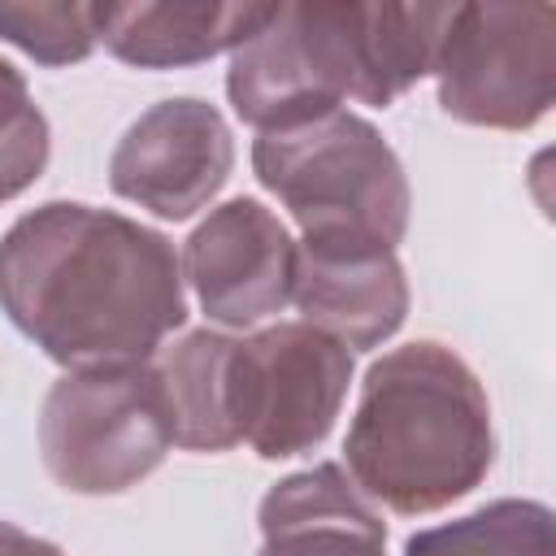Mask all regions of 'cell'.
<instances>
[{
    "mask_svg": "<svg viewBox=\"0 0 556 556\" xmlns=\"http://www.w3.org/2000/svg\"><path fill=\"white\" fill-rule=\"evenodd\" d=\"M174 452V421L152 361L65 369L39 408V456L70 495H122Z\"/></svg>",
    "mask_w": 556,
    "mask_h": 556,
    "instance_id": "obj_5",
    "label": "cell"
},
{
    "mask_svg": "<svg viewBox=\"0 0 556 556\" xmlns=\"http://www.w3.org/2000/svg\"><path fill=\"white\" fill-rule=\"evenodd\" d=\"M256 556H387V521L339 460L278 478L261 504Z\"/></svg>",
    "mask_w": 556,
    "mask_h": 556,
    "instance_id": "obj_11",
    "label": "cell"
},
{
    "mask_svg": "<svg viewBox=\"0 0 556 556\" xmlns=\"http://www.w3.org/2000/svg\"><path fill=\"white\" fill-rule=\"evenodd\" d=\"M0 313L65 369L152 361L187 326L169 235L83 200H48L0 235Z\"/></svg>",
    "mask_w": 556,
    "mask_h": 556,
    "instance_id": "obj_1",
    "label": "cell"
},
{
    "mask_svg": "<svg viewBox=\"0 0 556 556\" xmlns=\"http://www.w3.org/2000/svg\"><path fill=\"white\" fill-rule=\"evenodd\" d=\"M52 156V130L43 109L30 100L22 113L0 122V204L17 200L26 187L39 182Z\"/></svg>",
    "mask_w": 556,
    "mask_h": 556,
    "instance_id": "obj_16",
    "label": "cell"
},
{
    "mask_svg": "<svg viewBox=\"0 0 556 556\" xmlns=\"http://www.w3.org/2000/svg\"><path fill=\"white\" fill-rule=\"evenodd\" d=\"M30 104V87H26V74L0 56V122H9L13 113H22Z\"/></svg>",
    "mask_w": 556,
    "mask_h": 556,
    "instance_id": "obj_18",
    "label": "cell"
},
{
    "mask_svg": "<svg viewBox=\"0 0 556 556\" xmlns=\"http://www.w3.org/2000/svg\"><path fill=\"white\" fill-rule=\"evenodd\" d=\"M430 74L452 122L530 130L556 100V9L452 4Z\"/></svg>",
    "mask_w": 556,
    "mask_h": 556,
    "instance_id": "obj_6",
    "label": "cell"
},
{
    "mask_svg": "<svg viewBox=\"0 0 556 556\" xmlns=\"http://www.w3.org/2000/svg\"><path fill=\"white\" fill-rule=\"evenodd\" d=\"M0 39L35 65L65 70L96 52V4L78 0H0Z\"/></svg>",
    "mask_w": 556,
    "mask_h": 556,
    "instance_id": "obj_15",
    "label": "cell"
},
{
    "mask_svg": "<svg viewBox=\"0 0 556 556\" xmlns=\"http://www.w3.org/2000/svg\"><path fill=\"white\" fill-rule=\"evenodd\" d=\"M408 274L395 248L378 243H295L291 304L300 321L348 352L382 348L408 317Z\"/></svg>",
    "mask_w": 556,
    "mask_h": 556,
    "instance_id": "obj_10",
    "label": "cell"
},
{
    "mask_svg": "<svg viewBox=\"0 0 556 556\" xmlns=\"http://www.w3.org/2000/svg\"><path fill=\"white\" fill-rule=\"evenodd\" d=\"M491 465V400L465 356L413 339L365 369L343 434V469L374 508L395 517L439 513L482 486Z\"/></svg>",
    "mask_w": 556,
    "mask_h": 556,
    "instance_id": "obj_3",
    "label": "cell"
},
{
    "mask_svg": "<svg viewBox=\"0 0 556 556\" xmlns=\"http://www.w3.org/2000/svg\"><path fill=\"white\" fill-rule=\"evenodd\" d=\"M0 556H65V552L52 539L30 534V530H22V526L0 517Z\"/></svg>",
    "mask_w": 556,
    "mask_h": 556,
    "instance_id": "obj_17",
    "label": "cell"
},
{
    "mask_svg": "<svg viewBox=\"0 0 556 556\" xmlns=\"http://www.w3.org/2000/svg\"><path fill=\"white\" fill-rule=\"evenodd\" d=\"M404 556H556V517L543 500H491L465 517L413 530Z\"/></svg>",
    "mask_w": 556,
    "mask_h": 556,
    "instance_id": "obj_14",
    "label": "cell"
},
{
    "mask_svg": "<svg viewBox=\"0 0 556 556\" xmlns=\"http://www.w3.org/2000/svg\"><path fill=\"white\" fill-rule=\"evenodd\" d=\"M235 334L200 326L169 339L152 361L169 404L174 447L230 452L243 443L235 421Z\"/></svg>",
    "mask_w": 556,
    "mask_h": 556,
    "instance_id": "obj_13",
    "label": "cell"
},
{
    "mask_svg": "<svg viewBox=\"0 0 556 556\" xmlns=\"http://www.w3.org/2000/svg\"><path fill=\"white\" fill-rule=\"evenodd\" d=\"M352 387V352L304 321H274L235 343V421L261 460L326 443Z\"/></svg>",
    "mask_w": 556,
    "mask_h": 556,
    "instance_id": "obj_7",
    "label": "cell"
},
{
    "mask_svg": "<svg viewBox=\"0 0 556 556\" xmlns=\"http://www.w3.org/2000/svg\"><path fill=\"white\" fill-rule=\"evenodd\" d=\"M182 282L204 317L222 330H248L291 304L295 239L287 222L256 195H235L187 235Z\"/></svg>",
    "mask_w": 556,
    "mask_h": 556,
    "instance_id": "obj_9",
    "label": "cell"
},
{
    "mask_svg": "<svg viewBox=\"0 0 556 556\" xmlns=\"http://www.w3.org/2000/svg\"><path fill=\"white\" fill-rule=\"evenodd\" d=\"M452 4H274L265 26L230 52L226 100L256 135L348 100L391 109L430 70Z\"/></svg>",
    "mask_w": 556,
    "mask_h": 556,
    "instance_id": "obj_2",
    "label": "cell"
},
{
    "mask_svg": "<svg viewBox=\"0 0 556 556\" xmlns=\"http://www.w3.org/2000/svg\"><path fill=\"white\" fill-rule=\"evenodd\" d=\"M252 174L291 213L300 243L395 248L408 230V174L382 130L352 109L256 135Z\"/></svg>",
    "mask_w": 556,
    "mask_h": 556,
    "instance_id": "obj_4",
    "label": "cell"
},
{
    "mask_svg": "<svg viewBox=\"0 0 556 556\" xmlns=\"http://www.w3.org/2000/svg\"><path fill=\"white\" fill-rule=\"evenodd\" d=\"M235 169V135L217 104L169 96L143 109L109 156L113 195L161 222H187L213 204Z\"/></svg>",
    "mask_w": 556,
    "mask_h": 556,
    "instance_id": "obj_8",
    "label": "cell"
},
{
    "mask_svg": "<svg viewBox=\"0 0 556 556\" xmlns=\"http://www.w3.org/2000/svg\"><path fill=\"white\" fill-rule=\"evenodd\" d=\"M274 4L235 0H139L96 4V39L135 70H182L235 52L252 39Z\"/></svg>",
    "mask_w": 556,
    "mask_h": 556,
    "instance_id": "obj_12",
    "label": "cell"
}]
</instances>
